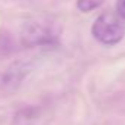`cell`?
<instances>
[{
	"label": "cell",
	"mask_w": 125,
	"mask_h": 125,
	"mask_svg": "<svg viewBox=\"0 0 125 125\" xmlns=\"http://www.w3.org/2000/svg\"><path fill=\"white\" fill-rule=\"evenodd\" d=\"M27 72H28V68L25 66V63H15L9 69H6L2 78V83L8 90L16 88L21 84V81L24 80V77L27 75Z\"/></svg>",
	"instance_id": "3957f363"
},
{
	"label": "cell",
	"mask_w": 125,
	"mask_h": 125,
	"mask_svg": "<svg viewBox=\"0 0 125 125\" xmlns=\"http://www.w3.org/2000/svg\"><path fill=\"white\" fill-rule=\"evenodd\" d=\"M104 0H77V8L85 13V12H91V10L100 8Z\"/></svg>",
	"instance_id": "277c9868"
},
{
	"label": "cell",
	"mask_w": 125,
	"mask_h": 125,
	"mask_svg": "<svg viewBox=\"0 0 125 125\" xmlns=\"http://www.w3.org/2000/svg\"><path fill=\"white\" fill-rule=\"evenodd\" d=\"M54 34L52 30L41 22H28L22 30V43L28 47L32 46H46L54 43Z\"/></svg>",
	"instance_id": "7a4b0ae2"
},
{
	"label": "cell",
	"mask_w": 125,
	"mask_h": 125,
	"mask_svg": "<svg viewBox=\"0 0 125 125\" xmlns=\"http://www.w3.org/2000/svg\"><path fill=\"white\" fill-rule=\"evenodd\" d=\"M116 13L125 21V0H118L116 2Z\"/></svg>",
	"instance_id": "5b68a950"
},
{
	"label": "cell",
	"mask_w": 125,
	"mask_h": 125,
	"mask_svg": "<svg viewBox=\"0 0 125 125\" xmlns=\"http://www.w3.org/2000/svg\"><path fill=\"white\" fill-rule=\"evenodd\" d=\"M91 34L102 44H118L125 35V21L118 13L104 12L94 21L91 27Z\"/></svg>",
	"instance_id": "6da1fadb"
}]
</instances>
